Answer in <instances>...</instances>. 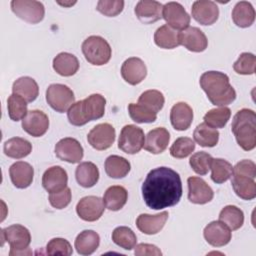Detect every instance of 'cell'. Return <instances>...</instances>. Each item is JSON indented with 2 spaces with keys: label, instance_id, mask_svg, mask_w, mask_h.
Listing matches in <instances>:
<instances>
[{
  "label": "cell",
  "instance_id": "f546056e",
  "mask_svg": "<svg viewBox=\"0 0 256 256\" xmlns=\"http://www.w3.org/2000/svg\"><path fill=\"white\" fill-rule=\"evenodd\" d=\"M231 184L234 192L243 200H252L256 197V183L253 178L244 175L232 174Z\"/></svg>",
  "mask_w": 256,
  "mask_h": 256
},
{
  "label": "cell",
  "instance_id": "5bb4252c",
  "mask_svg": "<svg viewBox=\"0 0 256 256\" xmlns=\"http://www.w3.org/2000/svg\"><path fill=\"white\" fill-rule=\"evenodd\" d=\"M191 14L195 21L201 25H212L219 17V8L210 0H197L192 4Z\"/></svg>",
  "mask_w": 256,
  "mask_h": 256
},
{
  "label": "cell",
  "instance_id": "e575fe53",
  "mask_svg": "<svg viewBox=\"0 0 256 256\" xmlns=\"http://www.w3.org/2000/svg\"><path fill=\"white\" fill-rule=\"evenodd\" d=\"M194 141L202 147H214L219 141V132L205 123L197 125L193 132Z\"/></svg>",
  "mask_w": 256,
  "mask_h": 256
},
{
  "label": "cell",
  "instance_id": "ab89813d",
  "mask_svg": "<svg viewBox=\"0 0 256 256\" xmlns=\"http://www.w3.org/2000/svg\"><path fill=\"white\" fill-rule=\"evenodd\" d=\"M231 117V110L226 107H219L209 110L203 117L204 123L208 126L217 129V128H223L228 120Z\"/></svg>",
  "mask_w": 256,
  "mask_h": 256
},
{
  "label": "cell",
  "instance_id": "f1b7e54d",
  "mask_svg": "<svg viewBox=\"0 0 256 256\" xmlns=\"http://www.w3.org/2000/svg\"><path fill=\"white\" fill-rule=\"evenodd\" d=\"M75 177L80 186L84 188H91L99 180V170L93 162H82L76 168Z\"/></svg>",
  "mask_w": 256,
  "mask_h": 256
},
{
  "label": "cell",
  "instance_id": "f907efd6",
  "mask_svg": "<svg viewBox=\"0 0 256 256\" xmlns=\"http://www.w3.org/2000/svg\"><path fill=\"white\" fill-rule=\"evenodd\" d=\"M232 174L235 175H244L250 178L255 179L256 177V165L252 160L244 159L238 162L234 167Z\"/></svg>",
  "mask_w": 256,
  "mask_h": 256
},
{
  "label": "cell",
  "instance_id": "60d3db41",
  "mask_svg": "<svg viewBox=\"0 0 256 256\" xmlns=\"http://www.w3.org/2000/svg\"><path fill=\"white\" fill-rule=\"evenodd\" d=\"M138 104L144 106L148 110L158 113L164 106L165 98L163 94L158 90H147L144 91L138 99Z\"/></svg>",
  "mask_w": 256,
  "mask_h": 256
},
{
  "label": "cell",
  "instance_id": "9c48e42d",
  "mask_svg": "<svg viewBox=\"0 0 256 256\" xmlns=\"http://www.w3.org/2000/svg\"><path fill=\"white\" fill-rule=\"evenodd\" d=\"M145 135L143 130L133 124L125 125L118 139V148L127 154H136L144 146Z\"/></svg>",
  "mask_w": 256,
  "mask_h": 256
},
{
  "label": "cell",
  "instance_id": "603a6c76",
  "mask_svg": "<svg viewBox=\"0 0 256 256\" xmlns=\"http://www.w3.org/2000/svg\"><path fill=\"white\" fill-rule=\"evenodd\" d=\"M168 216L169 214L167 211H163L155 215L140 214L136 219V226L142 233L154 235L163 229Z\"/></svg>",
  "mask_w": 256,
  "mask_h": 256
},
{
  "label": "cell",
  "instance_id": "d590c367",
  "mask_svg": "<svg viewBox=\"0 0 256 256\" xmlns=\"http://www.w3.org/2000/svg\"><path fill=\"white\" fill-rule=\"evenodd\" d=\"M219 221L224 223L230 230L235 231L242 227L244 223V213L237 206L227 205L220 211Z\"/></svg>",
  "mask_w": 256,
  "mask_h": 256
},
{
  "label": "cell",
  "instance_id": "7bdbcfd3",
  "mask_svg": "<svg viewBox=\"0 0 256 256\" xmlns=\"http://www.w3.org/2000/svg\"><path fill=\"white\" fill-rule=\"evenodd\" d=\"M195 149V142L189 137H179L170 147V154L174 158L188 157Z\"/></svg>",
  "mask_w": 256,
  "mask_h": 256
},
{
  "label": "cell",
  "instance_id": "7dc6e473",
  "mask_svg": "<svg viewBox=\"0 0 256 256\" xmlns=\"http://www.w3.org/2000/svg\"><path fill=\"white\" fill-rule=\"evenodd\" d=\"M46 253L48 255L69 256L73 253V249L68 240L64 238H53L47 243Z\"/></svg>",
  "mask_w": 256,
  "mask_h": 256
},
{
  "label": "cell",
  "instance_id": "e0dca14e",
  "mask_svg": "<svg viewBox=\"0 0 256 256\" xmlns=\"http://www.w3.org/2000/svg\"><path fill=\"white\" fill-rule=\"evenodd\" d=\"M22 128L33 137H41L49 128V118L41 110L28 111L22 120Z\"/></svg>",
  "mask_w": 256,
  "mask_h": 256
},
{
  "label": "cell",
  "instance_id": "2e32d148",
  "mask_svg": "<svg viewBox=\"0 0 256 256\" xmlns=\"http://www.w3.org/2000/svg\"><path fill=\"white\" fill-rule=\"evenodd\" d=\"M188 184V199L194 204H206L214 197L212 188L200 177L191 176L187 179Z\"/></svg>",
  "mask_w": 256,
  "mask_h": 256
},
{
  "label": "cell",
  "instance_id": "816d5d0a",
  "mask_svg": "<svg viewBox=\"0 0 256 256\" xmlns=\"http://www.w3.org/2000/svg\"><path fill=\"white\" fill-rule=\"evenodd\" d=\"M134 250V254L136 256H161V250L153 244L148 243H140L136 245Z\"/></svg>",
  "mask_w": 256,
  "mask_h": 256
},
{
  "label": "cell",
  "instance_id": "f35d334b",
  "mask_svg": "<svg viewBox=\"0 0 256 256\" xmlns=\"http://www.w3.org/2000/svg\"><path fill=\"white\" fill-rule=\"evenodd\" d=\"M112 240L116 245L125 250L133 249L137 243L136 234L126 226L116 227L112 232Z\"/></svg>",
  "mask_w": 256,
  "mask_h": 256
},
{
  "label": "cell",
  "instance_id": "7402d4cb",
  "mask_svg": "<svg viewBox=\"0 0 256 256\" xmlns=\"http://www.w3.org/2000/svg\"><path fill=\"white\" fill-rule=\"evenodd\" d=\"M9 175L13 185L16 188L25 189L32 184L34 169L29 163L18 161L10 166Z\"/></svg>",
  "mask_w": 256,
  "mask_h": 256
},
{
  "label": "cell",
  "instance_id": "3957f363",
  "mask_svg": "<svg viewBox=\"0 0 256 256\" xmlns=\"http://www.w3.org/2000/svg\"><path fill=\"white\" fill-rule=\"evenodd\" d=\"M106 99L101 94H91L77 101L68 109L67 118L74 126H83L90 121L100 119L105 113Z\"/></svg>",
  "mask_w": 256,
  "mask_h": 256
},
{
  "label": "cell",
  "instance_id": "836d02e7",
  "mask_svg": "<svg viewBox=\"0 0 256 256\" xmlns=\"http://www.w3.org/2000/svg\"><path fill=\"white\" fill-rule=\"evenodd\" d=\"M105 172L110 178L120 179L124 178L131 169L130 162L121 156L111 155L106 158L104 164Z\"/></svg>",
  "mask_w": 256,
  "mask_h": 256
},
{
  "label": "cell",
  "instance_id": "ee69618b",
  "mask_svg": "<svg viewBox=\"0 0 256 256\" xmlns=\"http://www.w3.org/2000/svg\"><path fill=\"white\" fill-rule=\"evenodd\" d=\"M212 159L213 158L209 153L205 151H199L190 157L189 164L195 173L203 176L206 175L210 170Z\"/></svg>",
  "mask_w": 256,
  "mask_h": 256
},
{
  "label": "cell",
  "instance_id": "681fc988",
  "mask_svg": "<svg viewBox=\"0 0 256 256\" xmlns=\"http://www.w3.org/2000/svg\"><path fill=\"white\" fill-rule=\"evenodd\" d=\"M72 194L70 188L66 187L65 189L59 191L50 193L49 195V202L53 208L56 209H63L69 205L71 202Z\"/></svg>",
  "mask_w": 256,
  "mask_h": 256
},
{
  "label": "cell",
  "instance_id": "4316f807",
  "mask_svg": "<svg viewBox=\"0 0 256 256\" xmlns=\"http://www.w3.org/2000/svg\"><path fill=\"white\" fill-rule=\"evenodd\" d=\"M12 92L21 96L27 101V103H29L33 102L38 97L39 87L33 78L29 76H23L14 81L12 85Z\"/></svg>",
  "mask_w": 256,
  "mask_h": 256
},
{
  "label": "cell",
  "instance_id": "f5cc1de1",
  "mask_svg": "<svg viewBox=\"0 0 256 256\" xmlns=\"http://www.w3.org/2000/svg\"><path fill=\"white\" fill-rule=\"evenodd\" d=\"M59 5H62V6H72L74 5L76 2H69V3H66V2H57Z\"/></svg>",
  "mask_w": 256,
  "mask_h": 256
},
{
  "label": "cell",
  "instance_id": "6da1fadb",
  "mask_svg": "<svg viewBox=\"0 0 256 256\" xmlns=\"http://www.w3.org/2000/svg\"><path fill=\"white\" fill-rule=\"evenodd\" d=\"M141 190L145 204L151 209L174 206L182 196L180 175L169 167H157L147 174Z\"/></svg>",
  "mask_w": 256,
  "mask_h": 256
},
{
  "label": "cell",
  "instance_id": "d6986e66",
  "mask_svg": "<svg viewBox=\"0 0 256 256\" xmlns=\"http://www.w3.org/2000/svg\"><path fill=\"white\" fill-rule=\"evenodd\" d=\"M203 235L208 244L214 247L227 245L231 240V230L221 221L210 222L203 231Z\"/></svg>",
  "mask_w": 256,
  "mask_h": 256
},
{
  "label": "cell",
  "instance_id": "74e56055",
  "mask_svg": "<svg viewBox=\"0 0 256 256\" xmlns=\"http://www.w3.org/2000/svg\"><path fill=\"white\" fill-rule=\"evenodd\" d=\"M211 179L216 184H222L226 182L232 176L233 167L231 163L222 158L212 159L211 162Z\"/></svg>",
  "mask_w": 256,
  "mask_h": 256
},
{
  "label": "cell",
  "instance_id": "f6af8a7d",
  "mask_svg": "<svg viewBox=\"0 0 256 256\" xmlns=\"http://www.w3.org/2000/svg\"><path fill=\"white\" fill-rule=\"evenodd\" d=\"M130 118L136 123H152L157 119V113L152 112L138 103L128 105Z\"/></svg>",
  "mask_w": 256,
  "mask_h": 256
},
{
  "label": "cell",
  "instance_id": "44dd1931",
  "mask_svg": "<svg viewBox=\"0 0 256 256\" xmlns=\"http://www.w3.org/2000/svg\"><path fill=\"white\" fill-rule=\"evenodd\" d=\"M163 5L154 0H141L134 9L135 15L139 21L144 24L154 23L162 18Z\"/></svg>",
  "mask_w": 256,
  "mask_h": 256
},
{
  "label": "cell",
  "instance_id": "bcb514c9",
  "mask_svg": "<svg viewBox=\"0 0 256 256\" xmlns=\"http://www.w3.org/2000/svg\"><path fill=\"white\" fill-rule=\"evenodd\" d=\"M256 57L253 53L244 52L240 54L237 61L233 64V69L237 74L252 75L255 73Z\"/></svg>",
  "mask_w": 256,
  "mask_h": 256
},
{
  "label": "cell",
  "instance_id": "c3c4849f",
  "mask_svg": "<svg viewBox=\"0 0 256 256\" xmlns=\"http://www.w3.org/2000/svg\"><path fill=\"white\" fill-rule=\"evenodd\" d=\"M124 8L122 0H99L97 3V11L107 17H115L119 15Z\"/></svg>",
  "mask_w": 256,
  "mask_h": 256
},
{
  "label": "cell",
  "instance_id": "52a82bcc",
  "mask_svg": "<svg viewBox=\"0 0 256 256\" xmlns=\"http://www.w3.org/2000/svg\"><path fill=\"white\" fill-rule=\"evenodd\" d=\"M46 101L49 106L59 113H64L75 103L73 91L64 84H51L46 90Z\"/></svg>",
  "mask_w": 256,
  "mask_h": 256
},
{
  "label": "cell",
  "instance_id": "484cf974",
  "mask_svg": "<svg viewBox=\"0 0 256 256\" xmlns=\"http://www.w3.org/2000/svg\"><path fill=\"white\" fill-rule=\"evenodd\" d=\"M100 244L99 234L93 230H84L80 232L76 239L74 246L80 255H91L94 253Z\"/></svg>",
  "mask_w": 256,
  "mask_h": 256
},
{
  "label": "cell",
  "instance_id": "b9f144b4",
  "mask_svg": "<svg viewBox=\"0 0 256 256\" xmlns=\"http://www.w3.org/2000/svg\"><path fill=\"white\" fill-rule=\"evenodd\" d=\"M8 115L11 120L19 121L27 115V101L21 96L12 93L7 99Z\"/></svg>",
  "mask_w": 256,
  "mask_h": 256
},
{
  "label": "cell",
  "instance_id": "8992f818",
  "mask_svg": "<svg viewBox=\"0 0 256 256\" xmlns=\"http://www.w3.org/2000/svg\"><path fill=\"white\" fill-rule=\"evenodd\" d=\"M1 237L3 241L10 245V256L31 253L28 248L31 242V234L26 227L20 224H13L1 230Z\"/></svg>",
  "mask_w": 256,
  "mask_h": 256
},
{
  "label": "cell",
  "instance_id": "1f68e13d",
  "mask_svg": "<svg viewBox=\"0 0 256 256\" xmlns=\"http://www.w3.org/2000/svg\"><path fill=\"white\" fill-rule=\"evenodd\" d=\"M232 20L240 28L250 27L255 20V10L250 2H237L232 11Z\"/></svg>",
  "mask_w": 256,
  "mask_h": 256
},
{
  "label": "cell",
  "instance_id": "7a4b0ae2",
  "mask_svg": "<svg viewBox=\"0 0 256 256\" xmlns=\"http://www.w3.org/2000/svg\"><path fill=\"white\" fill-rule=\"evenodd\" d=\"M199 83L209 101L215 106H227L236 99V91L230 84L229 77L223 72H204Z\"/></svg>",
  "mask_w": 256,
  "mask_h": 256
},
{
  "label": "cell",
  "instance_id": "4dcf8cb0",
  "mask_svg": "<svg viewBox=\"0 0 256 256\" xmlns=\"http://www.w3.org/2000/svg\"><path fill=\"white\" fill-rule=\"evenodd\" d=\"M128 199L127 190L120 185L110 186L104 193L103 202L110 211H119L124 207Z\"/></svg>",
  "mask_w": 256,
  "mask_h": 256
},
{
  "label": "cell",
  "instance_id": "30bf717a",
  "mask_svg": "<svg viewBox=\"0 0 256 256\" xmlns=\"http://www.w3.org/2000/svg\"><path fill=\"white\" fill-rule=\"evenodd\" d=\"M115 128L109 123H100L93 127L87 135L88 143L96 150H106L115 141Z\"/></svg>",
  "mask_w": 256,
  "mask_h": 256
},
{
  "label": "cell",
  "instance_id": "cb8c5ba5",
  "mask_svg": "<svg viewBox=\"0 0 256 256\" xmlns=\"http://www.w3.org/2000/svg\"><path fill=\"white\" fill-rule=\"evenodd\" d=\"M170 141V134L164 127L152 129L146 135L144 149L152 154H160L165 151Z\"/></svg>",
  "mask_w": 256,
  "mask_h": 256
},
{
  "label": "cell",
  "instance_id": "ba28073f",
  "mask_svg": "<svg viewBox=\"0 0 256 256\" xmlns=\"http://www.w3.org/2000/svg\"><path fill=\"white\" fill-rule=\"evenodd\" d=\"M10 5L13 13L28 23L36 24L44 18L45 8L42 2L35 0H12Z\"/></svg>",
  "mask_w": 256,
  "mask_h": 256
},
{
  "label": "cell",
  "instance_id": "4fadbf2b",
  "mask_svg": "<svg viewBox=\"0 0 256 256\" xmlns=\"http://www.w3.org/2000/svg\"><path fill=\"white\" fill-rule=\"evenodd\" d=\"M105 209L103 199L98 196H85L79 200L76 205V212L78 216L87 222H94L98 220Z\"/></svg>",
  "mask_w": 256,
  "mask_h": 256
},
{
  "label": "cell",
  "instance_id": "83f0119b",
  "mask_svg": "<svg viewBox=\"0 0 256 256\" xmlns=\"http://www.w3.org/2000/svg\"><path fill=\"white\" fill-rule=\"evenodd\" d=\"M53 69L61 76L69 77L79 69V61L77 57L68 52H61L53 59Z\"/></svg>",
  "mask_w": 256,
  "mask_h": 256
},
{
  "label": "cell",
  "instance_id": "7c38bea8",
  "mask_svg": "<svg viewBox=\"0 0 256 256\" xmlns=\"http://www.w3.org/2000/svg\"><path fill=\"white\" fill-rule=\"evenodd\" d=\"M55 155L68 163H79L84 155L83 147L75 138L66 137L59 140L55 145Z\"/></svg>",
  "mask_w": 256,
  "mask_h": 256
},
{
  "label": "cell",
  "instance_id": "277c9868",
  "mask_svg": "<svg viewBox=\"0 0 256 256\" xmlns=\"http://www.w3.org/2000/svg\"><path fill=\"white\" fill-rule=\"evenodd\" d=\"M231 130L238 145L245 151L256 146V114L253 110L243 108L233 117Z\"/></svg>",
  "mask_w": 256,
  "mask_h": 256
},
{
  "label": "cell",
  "instance_id": "8fae6325",
  "mask_svg": "<svg viewBox=\"0 0 256 256\" xmlns=\"http://www.w3.org/2000/svg\"><path fill=\"white\" fill-rule=\"evenodd\" d=\"M162 17L167 25L174 30H184L190 24V16L185 8L178 2H168L163 5Z\"/></svg>",
  "mask_w": 256,
  "mask_h": 256
},
{
  "label": "cell",
  "instance_id": "8d00e7d4",
  "mask_svg": "<svg viewBox=\"0 0 256 256\" xmlns=\"http://www.w3.org/2000/svg\"><path fill=\"white\" fill-rule=\"evenodd\" d=\"M155 44L163 49H174L179 46L178 33L170 26L162 25L154 33Z\"/></svg>",
  "mask_w": 256,
  "mask_h": 256
},
{
  "label": "cell",
  "instance_id": "d4e9b609",
  "mask_svg": "<svg viewBox=\"0 0 256 256\" xmlns=\"http://www.w3.org/2000/svg\"><path fill=\"white\" fill-rule=\"evenodd\" d=\"M170 121L175 130H187L193 121V110L186 102H178L170 111Z\"/></svg>",
  "mask_w": 256,
  "mask_h": 256
},
{
  "label": "cell",
  "instance_id": "ac0fdd59",
  "mask_svg": "<svg viewBox=\"0 0 256 256\" xmlns=\"http://www.w3.org/2000/svg\"><path fill=\"white\" fill-rule=\"evenodd\" d=\"M147 75L145 63L138 57L126 59L121 66V76L130 85L141 83Z\"/></svg>",
  "mask_w": 256,
  "mask_h": 256
},
{
  "label": "cell",
  "instance_id": "d6a6232c",
  "mask_svg": "<svg viewBox=\"0 0 256 256\" xmlns=\"http://www.w3.org/2000/svg\"><path fill=\"white\" fill-rule=\"evenodd\" d=\"M6 156L14 159H21L28 156L32 151L31 143L21 137H12L8 139L3 146Z\"/></svg>",
  "mask_w": 256,
  "mask_h": 256
},
{
  "label": "cell",
  "instance_id": "ffe728a7",
  "mask_svg": "<svg viewBox=\"0 0 256 256\" xmlns=\"http://www.w3.org/2000/svg\"><path fill=\"white\" fill-rule=\"evenodd\" d=\"M68 175L61 166H52L48 168L42 176V186L49 192H59L67 187Z\"/></svg>",
  "mask_w": 256,
  "mask_h": 256
},
{
  "label": "cell",
  "instance_id": "5b68a950",
  "mask_svg": "<svg viewBox=\"0 0 256 256\" xmlns=\"http://www.w3.org/2000/svg\"><path fill=\"white\" fill-rule=\"evenodd\" d=\"M85 59L92 65L102 66L111 58L112 50L109 43L101 36L92 35L87 37L81 46Z\"/></svg>",
  "mask_w": 256,
  "mask_h": 256
},
{
  "label": "cell",
  "instance_id": "9a60e30c",
  "mask_svg": "<svg viewBox=\"0 0 256 256\" xmlns=\"http://www.w3.org/2000/svg\"><path fill=\"white\" fill-rule=\"evenodd\" d=\"M179 44L191 52H203L208 46V40L202 30L197 27H187L178 33Z\"/></svg>",
  "mask_w": 256,
  "mask_h": 256
}]
</instances>
